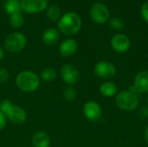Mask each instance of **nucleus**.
Wrapping results in <instances>:
<instances>
[{
	"mask_svg": "<svg viewBox=\"0 0 148 147\" xmlns=\"http://www.w3.org/2000/svg\"><path fill=\"white\" fill-rule=\"evenodd\" d=\"M5 56V49L2 47H0V62L3 61V59Z\"/></svg>",
	"mask_w": 148,
	"mask_h": 147,
	"instance_id": "nucleus-27",
	"label": "nucleus"
},
{
	"mask_svg": "<svg viewBox=\"0 0 148 147\" xmlns=\"http://www.w3.org/2000/svg\"><path fill=\"white\" fill-rule=\"evenodd\" d=\"M27 44V38L23 33L15 32L8 35L3 42V49L10 53L21 52Z\"/></svg>",
	"mask_w": 148,
	"mask_h": 147,
	"instance_id": "nucleus-5",
	"label": "nucleus"
},
{
	"mask_svg": "<svg viewBox=\"0 0 148 147\" xmlns=\"http://www.w3.org/2000/svg\"><path fill=\"white\" fill-rule=\"evenodd\" d=\"M47 7L48 0H21V8L28 14L39 13Z\"/></svg>",
	"mask_w": 148,
	"mask_h": 147,
	"instance_id": "nucleus-10",
	"label": "nucleus"
},
{
	"mask_svg": "<svg viewBox=\"0 0 148 147\" xmlns=\"http://www.w3.org/2000/svg\"><path fill=\"white\" fill-rule=\"evenodd\" d=\"M60 39V33L58 29L56 28H49L47 29L42 36V40L44 44L48 46H52L55 45Z\"/></svg>",
	"mask_w": 148,
	"mask_h": 147,
	"instance_id": "nucleus-15",
	"label": "nucleus"
},
{
	"mask_svg": "<svg viewBox=\"0 0 148 147\" xmlns=\"http://www.w3.org/2000/svg\"><path fill=\"white\" fill-rule=\"evenodd\" d=\"M115 103L120 109L126 112H131L139 107L140 100L136 94L129 90H122L117 94Z\"/></svg>",
	"mask_w": 148,
	"mask_h": 147,
	"instance_id": "nucleus-4",
	"label": "nucleus"
},
{
	"mask_svg": "<svg viewBox=\"0 0 148 147\" xmlns=\"http://www.w3.org/2000/svg\"><path fill=\"white\" fill-rule=\"evenodd\" d=\"M47 16L51 21L56 22L61 18V9L57 5H51L47 10Z\"/></svg>",
	"mask_w": 148,
	"mask_h": 147,
	"instance_id": "nucleus-20",
	"label": "nucleus"
},
{
	"mask_svg": "<svg viewBox=\"0 0 148 147\" xmlns=\"http://www.w3.org/2000/svg\"><path fill=\"white\" fill-rule=\"evenodd\" d=\"M58 28L65 36H74L77 34L82 28V19L78 14L75 12H68L60 18Z\"/></svg>",
	"mask_w": 148,
	"mask_h": 147,
	"instance_id": "nucleus-3",
	"label": "nucleus"
},
{
	"mask_svg": "<svg viewBox=\"0 0 148 147\" xmlns=\"http://www.w3.org/2000/svg\"><path fill=\"white\" fill-rule=\"evenodd\" d=\"M60 75L63 82L68 86L74 87L80 79V73L78 68L69 63L62 66L60 69Z\"/></svg>",
	"mask_w": 148,
	"mask_h": 147,
	"instance_id": "nucleus-6",
	"label": "nucleus"
},
{
	"mask_svg": "<svg viewBox=\"0 0 148 147\" xmlns=\"http://www.w3.org/2000/svg\"><path fill=\"white\" fill-rule=\"evenodd\" d=\"M109 25L112 29H114L115 30H121L124 28V23L119 17H114V18L110 19Z\"/></svg>",
	"mask_w": 148,
	"mask_h": 147,
	"instance_id": "nucleus-22",
	"label": "nucleus"
},
{
	"mask_svg": "<svg viewBox=\"0 0 148 147\" xmlns=\"http://www.w3.org/2000/svg\"><path fill=\"white\" fill-rule=\"evenodd\" d=\"M109 10L102 3H95L90 9L91 19L98 24H103L109 19Z\"/></svg>",
	"mask_w": 148,
	"mask_h": 147,
	"instance_id": "nucleus-8",
	"label": "nucleus"
},
{
	"mask_svg": "<svg viewBox=\"0 0 148 147\" xmlns=\"http://www.w3.org/2000/svg\"><path fill=\"white\" fill-rule=\"evenodd\" d=\"M78 49L77 42L73 38H68L63 40L59 46V54L65 58L73 56Z\"/></svg>",
	"mask_w": 148,
	"mask_h": 147,
	"instance_id": "nucleus-12",
	"label": "nucleus"
},
{
	"mask_svg": "<svg viewBox=\"0 0 148 147\" xmlns=\"http://www.w3.org/2000/svg\"><path fill=\"white\" fill-rule=\"evenodd\" d=\"M50 143L49 135L43 131L35 133L31 139V145L33 147H49Z\"/></svg>",
	"mask_w": 148,
	"mask_h": 147,
	"instance_id": "nucleus-14",
	"label": "nucleus"
},
{
	"mask_svg": "<svg viewBox=\"0 0 148 147\" xmlns=\"http://www.w3.org/2000/svg\"><path fill=\"white\" fill-rule=\"evenodd\" d=\"M130 45V39L124 34H117L111 39V47L117 53L127 52L129 49Z\"/></svg>",
	"mask_w": 148,
	"mask_h": 147,
	"instance_id": "nucleus-11",
	"label": "nucleus"
},
{
	"mask_svg": "<svg viewBox=\"0 0 148 147\" xmlns=\"http://www.w3.org/2000/svg\"><path fill=\"white\" fill-rule=\"evenodd\" d=\"M4 10L10 16L13 14L20 13L22 10L21 2L19 0H5Z\"/></svg>",
	"mask_w": 148,
	"mask_h": 147,
	"instance_id": "nucleus-17",
	"label": "nucleus"
},
{
	"mask_svg": "<svg viewBox=\"0 0 148 147\" xmlns=\"http://www.w3.org/2000/svg\"><path fill=\"white\" fill-rule=\"evenodd\" d=\"M10 79V73L8 69L0 68V84H3Z\"/></svg>",
	"mask_w": 148,
	"mask_h": 147,
	"instance_id": "nucleus-23",
	"label": "nucleus"
},
{
	"mask_svg": "<svg viewBox=\"0 0 148 147\" xmlns=\"http://www.w3.org/2000/svg\"><path fill=\"white\" fill-rule=\"evenodd\" d=\"M57 76V73L56 71L55 68H45L40 75V79H42V81H46V82H50L53 81L54 80H56Z\"/></svg>",
	"mask_w": 148,
	"mask_h": 147,
	"instance_id": "nucleus-18",
	"label": "nucleus"
},
{
	"mask_svg": "<svg viewBox=\"0 0 148 147\" xmlns=\"http://www.w3.org/2000/svg\"><path fill=\"white\" fill-rule=\"evenodd\" d=\"M147 106H148V95H147Z\"/></svg>",
	"mask_w": 148,
	"mask_h": 147,
	"instance_id": "nucleus-29",
	"label": "nucleus"
},
{
	"mask_svg": "<svg viewBox=\"0 0 148 147\" xmlns=\"http://www.w3.org/2000/svg\"><path fill=\"white\" fill-rule=\"evenodd\" d=\"M134 86L139 93H148V71L143 70L136 75Z\"/></svg>",
	"mask_w": 148,
	"mask_h": 147,
	"instance_id": "nucleus-13",
	"label": "nucleus"
},
{
	"mask_svg": "<svg viewBox=\"0 0 148 147\" xmlns=\"http://www.w3.org/2000/svg\"><path fill=\"white\" fill-rule=\"evenodd\" d=\"M10 24L14 29H18L23 24V16L21 13H16L10 16Z\"/></svg>",
	"mask_w": 148,
	"mask_h": 147,
	"instance_id": "nucleus-21",
	"label": "nucleus"
},
{
	"mask_svg": "<svg viewBox=\"0 0 148 147\" xmlns=\"http://www.w3.org/2000/svg\"><path fill=\"white\" fill-rule=\"evenodd\" d=\"M0 112H2L7 120L16 125H23L27 120V113L25 110L18 105L14 104L9 99H4L0 104Z\"/></svg>",
	"mask_w": 148,
	"mask_h": 147,
	"instance_id": "nucleus-2",
	"label": "nucleus"
},
{
	"mask_svg": "<svg viewBox=\"0 0 148 147\" xmlns=\"http://www.w3.org/2000/svg\"><path fill=\"white\" fill-rule=\"evenodd\" d=\"M17 88L25 94L36 92L41 84L40 76L31 70H23L19 72L15 78Z\"/></svg>",
	"mask_w": 148,
	"mask_h": 147,
	"instance_id": "nucleus-1",
	"label": "nucleus"
},
{
	"mask_svg": "<svg viewBox=\"0 0 148 147\" xmlns=\"http://www.w3.org/2000/svg\"><path fill=\"white\" fill-rule=\"evenodd\" d=\"M117 86L112 81H105L100 87V93L102 96L110 98L117 94Z\"/></svg>",
	"mask_w": 148,
	"mask_h": 147,
	"instance_id": "nucleus-16",
	"label": "nucleus"
},
{
	"mask_svg": "<svg viewBox=\"0 0 148 147\" xmlns=\"http://www.w3.org/2000/svg\"><path fill=\"white\" fill-rule=\"evenodd\" d=\"M62 96H63L64 100L69 102L74 101L77 96L76 89L73 86H68L67 88H64V90L62 92Z\"/></svg>",
	"mask_w": 148,
	"mask_h": 147,
	"instance_id": "nucleus-19",
	"label": "nucleus"
},
{
	"mask_svg": "<svg viewBox=\"0 0 148 147\" xmlns=\"http://www.w3.org/2000/svg\"><path fill=\"white\" fill-rule=\"evenodd\" d=\"M144 138H145V140L146 142L148 144V125L147 126L145 131H144Z\"/></svg>",
	"mask_w": 148,
	"mask_h": 147,
	"instance_id": "nucleus-28",
	"label": "nucleus"
},
{
	"mask_svg": "<svg viewBox=\"0 0 148 147\" xmlns=\"http://www.w3.org/2000/svg\"><path fill=\"white\" fill-rule=\"evenodd\" d=\"M95 75L103 80H109L116 75V67L110 62L101 61L94 67Z\"/></svg>",
	"mask_w": 148,
	"mask_h": 147,
	"instance_id": "nucleus-7",
	"label": "nucleus"
},
{
	"mask_svg": "<svg viewBox=\"0 0 148 147\" xmlns=\"http://www.w3.org/2000/svg\"><path fill=\"white\" fill-rule=\"evenodd\" d=\"M82 113L84 117L88 121L96 122L101 119L102 114V110L98 102L95 101H89L84 104L82 107Z\"/></svg>",
	"mask_w": 148,
	"mask_h": 147,
	"instance_id": "nucleus-9",
	"label": "nucleus"
},
{
	"mask_svg": "<svg viewBox=\"0 0 148 147\" xmlns=\"http://www.w3.org/2000/svg\"><path fill=\"white\" fill-rule=\"evenodd\" d=\"M139 117L142 120H146L148 118V106L142 107L139 111Z\"/></svg>",
	"mask_w": 148,
	"mask_h": 147,
	"instance_id": "nucleus-25",
	"label": "nucleus"
},
{
	"mask_svg": "<svg viewBox=\"0 0 148 147\" xmlns=\"http://www.w3.org/2000/svg\"><path fill=\"white\" fill-rule=\"evenodd\" d=\"M6 125H7V118L2 112H0V132L5 128Z\"/></svg>",
	"mask_w": 148,
	"mask_h": 147,
	"instance_id": "nucleus-26",
	"label": "nucleus"
},
{
	"mask_svg": "<svg viewBox=\"0 0 148 147\" xmlns=\"http://www.w3.org/2000/svg\"><path fill=\"white\" fill-rule=\"evenodd\" d=\"M141 16L143 19L148 23V1H147L141 8Z\"/></svg>",
	"mask_w": 148,
	"mask_h": 147,
	"instance_id": "nucleus-24",
	"label": "nucleus"
}]
</instances>
